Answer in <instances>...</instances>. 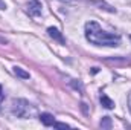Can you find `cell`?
Masks as SVG:
<instances>
[{"instance_id": "1", "label": "cell", "mask_w": 131, "mask_h": 130, "mask_svg": "<svg viewBox=\"0 0 131 130\" xmlns=\"http://www.w3.org/2000/svg\"><path fill=\"white\" fill-rule=\"evenodd\" d=\"M85 38L92 44H96V46L116 48V46L121 44V37L119 35L104 31L96 22H87L85 23Z\"/></svg>"}, {"instance_id": "2", "label": "cell", "mask_w": 131, "mask_h": 130, "mask_svg": "<svg viewBox=\"0 0 131 130\" xmlns=\"http://www.w3.org/2000/svg\"><path fill=\"white\" fill-rule=\"evenodd\" d=\"M11 110H12V113H14L17 118H23V119L31 118L32 115H35V109L29 104V101L21 99V98H18V99H12Z\"/></svg>"}, {"instance_id": "3", "label": "cell", "mask_w": 131, "mask_h": 130, "mask_svg": "<svg viewBox=\"0 0 131 130\" xmlns=\"http://www.w3.org/2000/svg\"><path fill=\"white\" fill-rule=\"evenodd\" d=\"M28 12H29L32 17L41 15V12H43V5H41V2H38V0L29 2V3H28Z\"/></svg>"}, {"instance_id": "4", "label": "cell", "mask_w": 131, "mask_h": 130, "mask_svg": "<svg viewBox=\"0 0 131 130\" xmlns=\"http://www.w3.org/2000/svg\"><path fill=\"white\" fill-rule=\"evenodd\" d=\"M38 118H40L41 124H43V126H46V127H49V126H53V123H55V116H53L52 113H47V112L41 113Z\"/></svg>"}, {"instance_id": "5", "label": "cell", "mask_w": 131, "mask_h": 130, "mask_svg": "<svg viewBox=\"0 0 131 130\" xmlns=\"http://www.w3.org/2000/svg\"><path fill=\"white\" fill-rule=\"evenodd\" d=\"M101 104L105 107V109H114V101L111 98H108L105 94H101Z\"/></svg>"}, {"instance_id": "6", "label": "cell", "mask_w": 131, "mask_h": 130, "mask_svg": "<svg viewBox=\"0 0 131 130\" xmlns=\"http://www.w3.org/2000/svg\"><path fill=\"white\" fill-rule=\"evenodd\" d=\"M12 70H14V73L18 77V78H23V80H29V72H26L25 69H21V67H18V66H14L12 67Z\"/></svg>"}, {"instance_id": "7", "label": "cell", "mask_w": 131, "mask_h": 130, "mask_svg": "<svg viewBox=\"0 0 131 130\" xmlns=\"http://www.w3.org/2000/svg\"><path fill=\"white\" fill-rule=\"evenodd\" d=\"M47 32H49V35H50L52 38H55V40H58V41L64 43V38H63V35H61V32H60L57 28H47Z\"/></svg>"}, {"instance_id": "8", "label": "cell", "mask_w": 131, "mask_h": 130, "mask_svg": "<svg viewBox=\"0 0 131 130\" xmlns=\"http://www.w3.org/2000/svg\"><path fill=\"white\" fill-rule=\"evenodd\" d=\"M101 127L102 129H111V118L110 116H104L101 119Z\"/></svg>"}, {"instance_id": "9", "label": "cell", "mask_w": 131, "mask_h": 130, "mask_svg": "<svg viewBox=\"0 0 131 130\" xmlns=\"http://www.w3.org/2000/svg\"><path fill=\"white\" fill-rule=\"evenodd\" d=\"M99 6H101V9H105V11H108V12H116V9L113 8V6H110V5H107V3H104V2H96Z\"/></svg>"}, {"instance_id": "10", "label": "cell", "mask_w": 131, "mask_h": 130, "mask_svg": "<svg viewBox=\"0 0 131 130\" xmlns=\"http://www.w3.org/2000/svg\"><path fill=\"white\" fill-rule=\"evenodd\" d=\"M53 127H55V129H69L70 126L66 124V123H57V121H55V123H53Z\"/></svg>"}, {"instance_id": "11", "label": "cell", "mask_w": 131, "mask_h": 130, "mask_svg": "<svg viewBox=\"0 0 131 130\" xmlns=\"http://www.w3.org/2000/svg\"><path fill=\"white\" fill-rule=\"evenodd\" d=\"M72 86H73L75 89H79V90H82V86H81V83H79V81H78V84H76V83H75V80H73V81H72Z\"/></svg>"}, {"instance_id": "12", "label": "cell", "mask_w": 131, "mask_h": 130, "mask_svg": "<svg viewBox=\"0 0 131 130\" xmlns=\"http://www.w3.org/2000/svg\"><path fill=\"white\" fill-rule=\"evenodd\" d=\"M127 103H128V110H130V113H131V92L128 94V99H127Z\"/></svg>"}, {"instance_id": "13", "label": "cell", "mask_w": 131, "mask_h": 130, "mask_svg": "<svg viewBox=\"0 0 131 130\" xmlns=\"http://www.w3.org/2000/svg\"><path fill=\"white\" fill-rule=\"evenodd\" d=\"M3 9H6V3L3 0H0V11H3Z\"/></svg>"}, {"instance_id": "14", "label": "cell", "mask_w": 131, "mask_h": 130, "mask_svg": "<svg viewBox=\"0 0 131 130\" xmlns=\"http://www.w3.org/2000/svg\"><path fill=\"white\" fill-rule=\"evenodd\" d=\"M99 72V67H93V69H92V73H98Z\"/></svg>"}, {"instance_id": "15", "label": "cell", "mask_w": 131, "mask_h": 130, "mask_svg": "<svg viewBox=\"0 0 131 130\" xmlns=\"http://www.w3.org/2000/svg\"><path fill=\"white\" fill-rule=\"evenodd\" d=\"M3 99H5V95H3V94H0V104H2V101H3Z\"/></svg>"}, {"instance_id": "16", "label": "cell", "mask_w": 131, "mask_h": 130, "mask_svg": "<svg viewBox=\"0 0 131 130\" xmlns=\"http://www.w3.org/2000/svg\"><path fill=\"white\" fill-rule=\"evenodd\" d=\"M0 94H2V86H0Z\"/></svg>"}, {"instance_id": "17", "label": "cell", "mask_w": 131, "mask_h": 130, "mask_svg": "<svg viewBox=\"0 0 131 130\" xmlns=\"http://www.w3.org/2000/svg\"><path fill=\"white\" fill-rule=\"evenodd\" d=\"M130 40H131V37H130Z\"/></svg>"}]
</instances>
